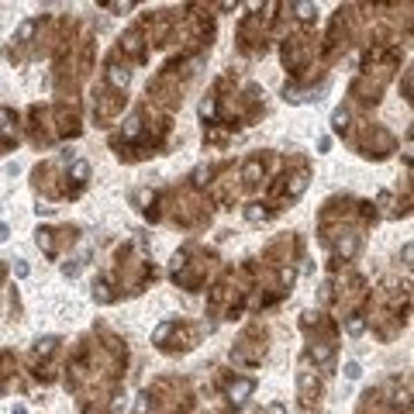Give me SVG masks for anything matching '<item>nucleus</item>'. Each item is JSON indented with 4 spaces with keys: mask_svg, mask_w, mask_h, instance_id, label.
I'll list each match as a JSON object with an SVG mask.
<instances>
[{
    "mask_svg": "<svg viewBox=\"0 0 414 414\" xmlns=\"http://www.w3.org/2000/svg\"><path fill=\"white\" fill-rule=\"evenodd\" d=\"M249 394H252V380H242L238 387H232V400H238V404H242Z\"/></svg>",
    "mask_w": 414,
    "mask_h": 414,
    "instance_id": "1",
    "label": "nucleus"
},
{
    "mask_svg": "<svg viewBox=\"0 0 414 414\" xmlns=\"http://www.w3.org/2000/svg\"><path fill=\"white\" fill-rule=\"evenodd\" d=\"M4 238H7V224H0V242H4Z\"/></svg>",
    "mask_w": 414,
    "mask_h": 414,
    "instance_id": "4",
    "label": "nucleus"
},
{
    "mask_svg": "<svg viewBox=\"0 0 414 414\" xmlns=\"http://www.w3.org/2000/svg\"><path fill=\"white\" fill-rule=\"evenodd\" d=\"M345 376H349V380H355V376H359V366H355V362H349V366H345Z\"/></svg>",
    "mask_w": 414,
    "mask_h": 414,
    "instance_id": "3",
    "label": "nucleus"
},
{
    "mask_svg": "<svg viewBox=\"0 0 414 414\" xmlns=\"http://www.w3.org/2000/svg\"><path fill=\"white\" fill-rule=\"evenodd\" d=\"M86 173H90L86 162H76V166H73V179H86Z\"/></svg>",
    "mask_w": 414,
    "mask_h": 414,
    "instance_id": "2",
    "label": "nucleus"
}]
</instances>
